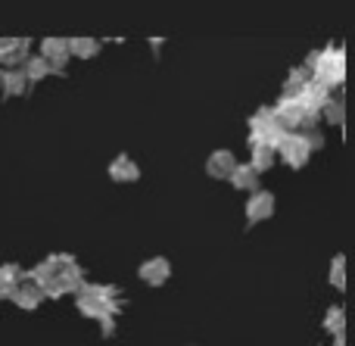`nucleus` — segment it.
Masks as SVG:
<instances>
[{"mask_svg":"<svg viewBox=\"0 0 355 346\" xmlns=\"http://www.w3.org/2000/svg\"><path fill=\"white\" fill-rule=\"evenodd\" d=\"M78 309L87 318H116L122 309V300H119V287L112 284H81L78 291Z\"/></svg>","mask_w":355,"mask_h":346,"instance_id":"f257e3e1","label":"nucleus"},{"mask_svg":"<svg viewBox=\"0 0 355 346\" xmlns=\"http://www.w3.org/2000/svg\"><path fill=\"white\" fill-rule=\"evenodd\" d=\"M306 72H309V78L321 81L324 87L343 85V75H346V53H343V47H327V50L312 53V56H309V62H306Z\"/></svg>","mask_w":355,"mask_h":346,"instance_id":"f03ea898","label":"nucleus"},{"mask_svg":"<svg viewBox=\"0 0 355 346\" xmlns=\"http://www.w3.org/2000/svg\"><path fill=\"white\" fill-rule=\"evenodd\" d=\"M28 60V41L25 37H0V62L3 69H16Z\"/></svg>","mask_w":355,"mask_h":346,"instance_id":"7ed1b4c3","label":"nucleus"},{"mask_svg":"<svg viewBox=\"0 0 355 346\" xmlns=\"http://www.w3.org/2000/svg\"><path fill=\"white\" fill-rule=\"evenodd\" d=\"M41 56L47 60L50 72H62L69 62V41L66 37H47V41H41Z\"/></svg>","mask_w":355,"mask_h":346,"instance_id":"20e7f679","label":"nucleus"},{"mask_svg":"<svg viewBox=\"0 0 355 346\" xmlns=\"http://www.w3.org/2000/svg\"><path fill=\"white\" fill-rule=\"evenodd\" d=\"M277 150H281V159L293 168L306 166V159H309V147H306V141H302V135H284Z\"/></svg>","mask_w":355,"mask_h":346,"instance_id":"39448f33","label":"nucleus"},{"mask_svg":"<svg viewBox=\"0 0 355 346\" xmlns=\"http://www.w3.org/2000/svg\"><path fill=\"white\" fill-rule=\"evenodd\" d=\"M271 212H275V197H271L268 191H252L250 203H246V218H250V225L271 218Z\"/></svg>","mask_w":355,"mask_h":346,"instance_id":"423d86ee","label":"nucleus"},{"mask_svg":"<svg viewBox=\"0 0 355 346\" xmlns=\"http://www.w3.org/2000/svg\"><path fill=\"white\" fill-rule=\"evenodd\" d=\"M137 275H141V281H147L150 287H159L168 281L172 266H168V259H162V256H153V259H147L141 268H137Z\"/></svg>","mask_w":355,"mask_h":346,"instance_id":"0eeeda50","label":"nucleus"},{"mask_svg":"<svg viewBox=\"0 0 355 346\" xmlns=\"http://www.w3.org/2000/svg\"><path fill=\"white\" fill-rule=\"evenodd\" d=\"M10 300H12V303L19 306V309L31 312V309H37V306H41L44 293L37 291V287L31 284V281H28V278H25V275H22V281H19V287H16V291H12V297H10Z\"/></svg>","mask_w":355,"mask_h":346,"instance_id":"6e6552de","label":"nucleus"},{"mask_svg":"<svg viewBox=\"0 0 355 346\" xmlns=\"http://www.w3.org/2000/svg\"><path fill=\"white\" fill-rule=\"evenodd\" d=\"M234 166H237V159H234L231 150H215L206 162V172L212 175V178H231Z\"/></svg>","mask_w":355,"mask_h":346,"instance_id":"1a4fd4ad","label":"nucleus"},{"mask_svg":"<svg viewBox=\"0 0 355 346\" xmlns=\"http://www.w3.org/2000/svg\"><path fill=\"white\" fill-rule=\"evenodd\" d=\"M137 175H141V168H137V162L131 159V156H116V159L110 162V178L112 181H137Z\"/></svg>","mask_w":355,"mask_h":346,"instance_id":"9d476101","label":"nucleus"},{"mask_svg":"<svg viewBox=\"0 0 355 346\" xmlns=\"http://www.w3.org/2000/svg\"><path fill=\"white\" fill-rule=\"evenodd\" d=\"M0 87L6 97H19V94H25L28 81H25L22 69H0Z\"/></svg>","mask_w":355,"mask_h":346,"instance_id":"9b49d317","label":"nucleus"},{"mask_svg":"<svg viewBox=\"0 0 355 346\" xmlns=\"http://www.w3.org/2000/svg\"><path fill=\"white\" fill-rule=\"evenodd\" d=\"M231 184L237 187V191H259V175L252 172V166L250 162H246V166H234V172H231Z\"/></svg>","mask_w":355,"mask_h":346,"instance_id":"f8f14e48","label":"nucleus"},{"mask_svg":"<svg viewBox=\"0 0 355 346\" xmlns=\"http://www.w3.org/2000/svg\"><path fill=\"white\" fill-rule=\"evenodd\" d=\"M97 53H100V41H94V37H72V41H69V56L94 60Z\"/></svg>","mask_w":355,"mask_h":346,"instance_id":"ddd939ff","label":"nucleus"},{"mask_svg":"<svg viewBox=\"0 0 355 346\" xmlns=\"http://www.w3.org/2000/svg\"><path fill=\"white\" fill-rule=\"evenodd\" d=\"M22 75H25V81H41V78H47V75H50L47 60H44V56H28V60L22 62Z\"/></svg>","mask_w":355,"mask_h":346,"instance_id":"4468645a","label":"nucleus"},{"mask_svg":"<svg viewBox=\"0 0 355 346\" xmlns=\"http://www.w3.org/2000/svg\"><path fill=\"white\" fill-rule=\"evenodd\" d=\"M22 281V272L19 266H0V297H12V291Z\"/></svg>","mask_w":355,"mask_h":346,"instance_id":"2eb2a0df","label":"nucleus"},{"mask_svg":"<svg viewBox=\"0 0 355 346\" xmlns=\"http://www.w3.org/2000/svg\"><path fill=\"white\" fill-rule=\"evenodd\" d=\"M44 266H47V272L53 275V278H60V275H66L69 268L78 266V259H75V256H69V253H56V256H50Z\"/></svg>","mask_w":355,"mask_h":346,"instance_id":"dca6fc26","label":"nucleus"},{"mask_svg":"<svg viewBox=\"0 0 355 346\" xmlns=\"http://www.w3.org/2000/svg\"><path fill=\"white\" fill-rule=\"evenodd\" d=\"M252 150V159H250V166H252V172H268L271 166H275V150H268V147H250Z\"/></svg>","mask_w":355,"mask_h":346,"instance_id":"f3484780","label":"nucleus"},{"mask_svg":"<svg viewBox=\"0 0 355 346\" xmlns=\"http://www.w3.org/2000/svg\"><path fill=\"white\" fill-rule=\"evenodd\" d=\"M275 125H277V122H275V112H271L268 106H265V110H259L256 116L250 119V128H252V135H250V137L265 135V131H268V128H275Z\"/></svg>","mask_w":355,"mask_h":346,"instance_id":"a211bd4d","label":"nucleus"},{"mask_svg":"<svg viewBox=\"0 0 355 346\" xmlns=\"http://www.w3.org/2000/svg\"><path fill=\"white\" fill-rule=\"evenodd\" d=\"M306 81H309L306 69H293V72H290V78H287V85H284V97H300L302 87H306Z\"/></svg>","mask_w":355,"mask_h":346,"instance_id":"6ab92c4d","label":"nucleus"},{"mask_svg":"<svg viewBox=\"0 0 355 346\" xmlns=\"http://www.w3.org/2000/svg\"><path fill=\"white\" fill-rule=\"evenodd\" d=\"M331 284L337 287V291H343V287H346V259H343V256H337V259H334V268H331Z\"/></svg>","mask_w":355,"mask_h":346,"instance_id":"aec40b11","label":"nucleus"},{"mask_svg":"<svg viewBox=\"0 0 355 346\" xmlns=\"http://www.w3.org/2000/svg\"><path fill=\"white\" fill-rule=\"evenodd\" d=\"M324 328H327V331H334V334H343V309H340V306H334V309H327Z\"/></svg>","mask_w":355,"mask_h":346,"instance_id":"412c9836","label":"nucleus"},{"mask_svg":"<svg viewBox=\"0 0 355 346\" xmlns=\"http://www.w3.org/2000/svg\"><path fill=\"white\" fill-rule=\"evenodd\" d=\"M321 112L327 116V122H331V125H343V103H340V100H331V103H327Z\"/></svg>","mask_w":355,"mask_h":346,"instance_id":"4be33fe9","label":"nucleus"},{"mask_svg":"<svg viewBox=\"0 0 355 346\" xmlns=\"http://www.w3.org/2000/svg\"><path fill=\"white\" fill-rule=\"evenodd\" d=\"M302 141H306L309 153H312V150H321V147H324V137H321V135H318V131H315V128L302 131Z\"/></svg>","mask_w":355,"mask_h":346,"instance_id":"5701e85b","label":"nucleus"},{"mask_svg":"<svg viewBox=\"0 0 355 346\" xmlns=\"http://www.w3.org/2000/svg\"><path fill=\"white\" fill-rule=\"evenodd\" d=\"M100 328H103V337H112V334H116V318H103V322H100Z\"/></svg>","mask_w":355,"mask_h":346,"instance_id":"b1692460","label":"nucleus"}]
</instances>
